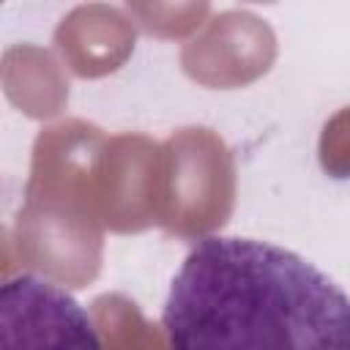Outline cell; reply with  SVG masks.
Here are the masks:
<instances>
[{
	"mask_svg": "<svg viewBox=\"0 0 350 350\" xmlns=\"http://www.w3.org/2000/svg\"><path fill=\"white\" fill-rule=\"evenodd\" d=\"M0 350H101V339L68 290L16 273L0 287Z\"/></svg>",
	"mask_w": 350,
	"mask_h": 350,
	"instance_id": "2",
	"label": "cell"
},
{
	"mask_svg": "<svg viewBox=\"0 0 350 350\" xmlns=\"http://www.w3.org/2000/svg\"><path fill=\"white\" fill-rule=\"evenodd\" d=\"M170 350H350V295L268 241L200 238L172 276Z\"/></svg>",
	"mask_w": 350,
	"mask_h": 350,
	"instance_id": "1",
	"label": "cell"
}]
</instances>
